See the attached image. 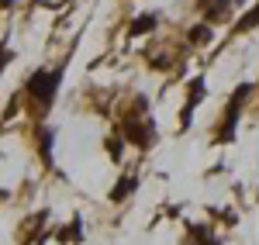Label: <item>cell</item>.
Segmentation results:
<instances>
[{
  "label": "cell",
  "mask_w": 259,
  "mask_h": 245,
  "mask_svg": "<svg viewBox=\"0 0 259 245\" xmlns=\"http://www.w3.org/2000/svg\"><path fill=\"white\" fill-rule=\"evenodd\" d=\"M62 83V66L59 69H38L35 76H28V97L38 104V111H45L49 104H52V97H56V90H59Z\"/></svg>",
  "instance_id": "obj_1"
},
{
  "label": "cell",
  "mask_w": 259,
  "mask_h": 245,
  "mask_svg": "<svg viewBox=\"0 0 259 245\" xmlns=\"http://www.w3.org/2000/svg\"><path fill=\"white\" fill-rule=\"evenodd\" d=\"M156 28V14H142V18L132 21V35H145V31H152Z\"/></svg>",
  "instance_id": "obj_2"
},
{
  "label": "cell",
  "mask_w": 259,
  "mask_h": 245,
  "mask_svg": "<svg viewBox=\"0 0 259 245\" xmlns=\"http://www.w3.org/2000/svg\"><path fill=\"white\" fill-rule=\"evenodd\" d=\"M128 193H132V180H121V183H118V190L111 193V201H124Z\"/></svg>",
  "instance_id": "obj_3"
},
{
  "label": "cell",
  "mask_w": 259,
  "mask_h": 245,
  "mask_svg": "<svg viewBox=\"0 0 259 245\" xmlns=\"http://www.w3.org/2000/svg\"><path fill=\"white\" fill-rule=\"evenodd\" d=\"M207 35H211L207 28H194V31H190V41H204V38H207Z\"/></svg>",
  "instance_id": "obj_4"
},
{
  "label": "cell",
  "mask_w": 259,
  "mask_h": 245,
  "mask_svg": "<svg viewBox=\"0 0 259 245\" xmlns=\"http://www.w3.org/2000/svg\"><path fill=\"white\" fill-rule=\"evenodd\" d=\"M11 59H14V52H4V56H0V69H4V66H7Z\"/></svg>",
  "instance_id": "obj_5"
}]
</instances>
